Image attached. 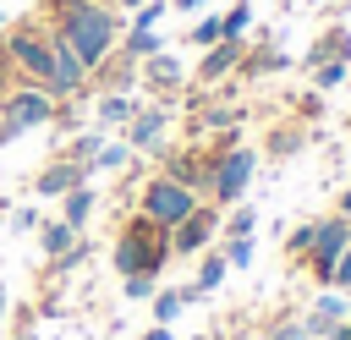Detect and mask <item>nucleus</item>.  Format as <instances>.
Returning a JSON list of instances; mask_svg holds the SVG:
<instances>
[{"label": "nucleus", "instance_id": "nucleus-3", "mask_svg": "<svg viewBox=\"0 0 351 340\" xmlns=\"http://www.w3.org/2000/svg\"><path fill=\"white\" fill-rule=\"evenodd\" d=\"M0 49H5L16 82H38V88L55 82V38L38 16H11L0 33Z\"/></svg>", "mask_w": 351, "mask_h": 340}, {"label": "nucleus", "instance_id": "nucleus-44", "mask_svg": "<svg viewBox=\"0 0 351 340\" xmlns=\"http://www.w3.org/2000/svg\"><path fill=\"white\" fill-rule=\"evenodd\" d=\"M110 5H115V11H126V16H132V11H137V5H143V0H110Z\"/></svg>", "mask_w": 351, "mask_h": 340}, {"label": "nucleus", "instance_id": "nucleus-38", "mask_svg": "<svg viewBox=\"0 0 351 340\" xmlns=\"http://www.w3.org/2000/svg\"><path fill=\"white\" fill-rule=\"evenodd\" d=\"M335 291H351V247L340 252V263H335V280H329Z\"/></svg>", "mask_w": 351, "mask_h": 340}, {"label": "nucleus", "instance_id": "nucleus-17", "mask_svg": "<svg viewBox=\"0 0 351 340\" xmlns=\"http://www.w3.org/2000/svg\"><path fill=\"white\" fill-rule=\"evenodd\" d=\"M346 318H351V307H346V296L324 285V291L313 296V307L302 313V329H307V340H324V335H329L335 324H346Z\"/></svg>", "mask_w": 351, "mask_h": 340}, {"label": "nucleus", "instance_id": "nucleus-13", "mask_svg": "<svg viewBox=\"0 0 351 340\" xmlns=\"http://www.w3.org/2000/svg\"><path fill=\"white\" fill-rule=\"evenodd\" d=\"M241 55H247V38H219V44H208V49H197V71H192V88H219L225 77H236Z\"/></svg>", "mask_w": 351, "mask_h": 340}, {"label": "nucleus", "instance_id": "nucleus-8", "mask_svg": "<svg viewBox=\"0 0 351 340\" xmlns=\"http://www.w3.org/2000/svg\"><path fill=\"white\" fill-rule=\"evenodd\" d=\"M55 93L49 88H38V82H11V93L0 99V121L22 137V132H38V126H49L55 121Z\"/></svg>", "mask_w": 351, "mask_h": 340}, {"label": "nucleus", "instance_id": "nucleus-14", "mask_svg": "<svg viewBox=\"0 0 351 340\" xmlns=\"http://www.w3.org/2000/svg\"><path fill=\"white\" fill-rule=\"evenodd\" d=\"M137 71H143V60L110 49V55L88 71V93H132V88H137Z\"/></svg>", "mask_w": 351, "mask_h": 340}, {"label": "nucleus", "instance_id": "nucleus-40", "mask_svg": "<svg viewBox=\"0 0 351 340\" xmlns=\"http://www.w3.org/2000/svg\"><path fill=\"white\" fill-rule=\"evenodd\" d=\"M5 329H11V296H5V285H0V340H5Z\"/></svg>", "mask_w": 351, "mask_h": 340}, {"label": "nucleus", "instance_id": "nucleus-29", "mask_svg": "<svg viewBox=\"0 0 351 340\" xmlns=\"http://www.w3.org/2000/svg\"><path fill=\"white\" fill-rule=\"evenodd\" d=\"M280 247H285V263H307V247H313V219H307V225H296L291 236L280 230Z\"/></svg>", "mask_w": 351, "mask_h": 340}, {"label": "nucleus", "instance_id": "nucleus-46", "mask_svg": "<svg viewBox=\"0 0 351 340\" xmlns=\"http://www.w3.org/2000/svg\"><path fill=\"white\" fill-rule=\"evenodd\" d=\"M5 143H16V132H11L5 121H0V148H5Z\"/></svg>", "mask_w": 351, "mask_h": 340}, {"label": "nucleus", "instance_id": "nucleus-30", "mask_svg": "<svg viewBox=\"0 0 351 340\" xmlns=\"http://www.w3.org/2000/svg\"><path fill=\"white\" fill-rule=\"evenodd\" d=\"M225 33H219V16H197L192 27H186V44L192 49H208V44H219Z\"/></svg>", "mask_w": 351, "mask_h": 340}, {"label": "nucleus", "instance_id": "nucleus-50", "mask_svg": "<svg viewBox=\"0 0 351 340\" xmlns=\"http://www.w3.org/2000/svg\"><path fill=\"white\" fill-rule=\"evenodd\" d=\"M104 5H110V0H104Z\"/></svg>", "mask_w": 351, "mask_h": 340}, {"label": "nucleus", "instance_id": "nucleus-45", "mask_svg": "<svg viewBox=\"0 0 351 340\" xmlns=\"http://www.w3.org/2000/svg\"><path fill=\"white\" fill-rule=\"evenodd\" d=\"M340 11H351V0H329V16H340Z\"/></svg>", "mask_w": 351, "mask_h": 340}, {"label": "nucleus", "instance_id": "nucleus-6", "mask_svg": "<svg viewBox=\"0 0 351 340\" xmlns=\"http://www.w3.org/2000/svg\"><path fill=\"white\" fill-rule=\"evenodd\" d=\"M192 93V110H186V126L192 137H219V132H241L247 126V104L230 99V93H214V88H186Z\"/></svg>", "mask_w": 351, "mask_h": 340}, {"label": "nucleus", "instance_id": "nucleus-16", "mask_svg": "<svg viewBox=\"0 0 351 340\" xmlns=\"http://www.w3.org/2000/svg\"><path fill=\"white\" fill-rule=\"evenodd\" d=\"M313 137H318V126H307V121H274V126H269V137H263V154H258V159L285 165V159H296Z\"/></svg>", "mask_w": 351, "mask_h": 340}, {"label": "nucleus", "instance_id": "nucleus-35", "mask_svg": "<svg viewBox=\"0 0 351 340\" xmlns=\"http://www.w3.org/2000/svg\"><path fill=\"white\" fill-rule=\"evenodd\" d=\"M346 71H351L346 60H329V66H313V88H318V93H329V88H340V82H346Z\"/></svg>", "mask_w": 351, "mask_h": 340}, {"label": "nucleus", "instance_id": "nucleus-7", "mask_svg": "<svg viewBox=\"0 0 351 340\" xmlns=\"http://www.w3.org/2000/svg\"><path fill=\"white\" fill-rule=\"evenodd\" d=\"M214 159H219V143H208V148H197V143H165L154 170H159V175H170V181H181L186 192L208 197V175H214Z\"/></svg>", "mask_w": 351, "mask_h": 340}, {"label": "nucleus", "instance_id": "nucleus-48", "mask_svg": "<svg viewBox=\"0 0 351 340\" xmlns=\"http://www.w3.org/2000/svg\"><path fill=\"white\" fill-rule=\"evenodd\" d=\"M5 22H11V16H5V11H0V33H5Z\"/></svg>", "mask_w": 351, "mask_h": 340}, {"label": "nucleus", "instance_id": "nucleus-11", "mask_svg": "<svg viewBox=\"0 0 351 340\" xmlns=\"http://www.w3.org/2000/svg\"><path fill=\"white\" fill-rule=\"evenodd\" d=\"M137 82H143V88H148L159 104H170L176 93H186V88H192V71H186V60H181V55L159 49V55H148V60H143Z\"/></svg>", "mask_w": 351, "mask_h": 340}, {"label": "nucleus", "instance_id": "nucleus-27", "mask_svg": "<svg viewBox=\"0 0 351 340\" xmlns=\"http://www.w3.org/2000/svg\"><path fill=\"white\" fill-rule=\"evenodd\" d=\"M99 148H104V132L93 126V132H71V137H66V143H60L55 154H66V159H77V165H88V159H93Z\"/></svg>", "mask_w": 351, "mask_h": 340}, {"label": "nucleus", "instance_id": "nucleus-31", "mask_svg": "<svg viewBox=\"0 0 351 340\" xmlns=\"http://www.w3.org/2000/svg\"><path fill=\"white\" fill-rule=\"evenodd\" d=\"M49 126H55V132H66V137H71V132H82V99H60Z\"/></svg>", "mask_w": 351, "mask_h": 340}, {"label": "nucleus", "instance_id": "nucleus-9", "mask_svg": "<svg viewBox=\"0 0 351 340\" xmlns=\"http://www.w3.org/2000/svg\"><path fill=\"white\" fill-rule=\"evenodd\" d=\"M351 247V219L346 214H329V219H313V247H307V274L318 280V285H329L335 280V263H340V252Z\"/></svg>", "mask_w": 351, "mask_h": 340}, {"label": "nucleus", "instance_id": "nucleus-32", "mask_svg": "<svg viewBox=\"0 0 351 340\" xmlns=\"http://www.w3.org/2000/svg\"><path fill=\"white\" fill-rule=\"evenodd\" d=\"M291 110H296V121L318 126V115H324V93H318V88H307V93H296V99H291Z\"/></svg>", "mask_w": 351, "mask_h": 340}, {"label": "nucleus", "instance_id": "nucleus-12", "mask_svg": "<svg viewBox=\"0 0 351 340\" xmlns=\"http://www.w3.org/2000/svg\"><path fill=\"white\" fill-rule=\"evenodd\" d=\"M121 132H126V148H132V154H154V159H159L165 132H170V104H159V99H154V104H137V115H132Z\"/></svg>", "mask_w": 351, "mask_h": 340}, {"label": "nucleus", "instance_id": "nucleus-41", "mask_svg": "<svg viewBox=\"0 0 351 340\" xmlns=\"http://www.w3.org/2000/svg\"><path fill=\"white\" fill-rule=\"evenodd\" d=\"M143 340H176V335H170V324H148V329H143Z\"/></svg>", "mask_w": 351, "mask_h": 340}, {"label": "nucleus", "instance_id": "nucleus-39", "mask_svg": "<svg viewBox=\"0 0 351 340\" xmlns=\"http://www.w3.org/2000/svg\"><path fill=\"white\" fill-rule=\"evenodd\" d=\"M11 82H16V71H11V60H5V49H0V99L11 93Z\"/></svg>", "mask_w": 351, "mask_h": 340}, {"label": "nucleus", "instance_id": "nucleus-10", "mask_svg": "<svg viewBox=\"0 0 351 340\" xmlns=\"http://www.w3.org/2000/svg\"><path fill=\"white\" fill-rule=\"evenodd\" d=\"M219 225H225V208L219 203H197L176 230H170V258H197L219 241Z\"/></svg>", "mask_w": 351, "mask_h": 340}, {"label": "nucleus", "instance_id": "nucleus-1", "mask_svg": "<svg viewBox=\"0 0 351 340\" xmlns=\"http://www.w3.org/2000/svg\"><path fill=\"white\" fill-rule=\"evenodd\" d=\"M33 16H38L55 38H66L88 71H93V66L121 44V33H126V11H115V5H104V0H38Z\"/></svg>", "mask_w": 351, "mask_h": 340}, {"label": "nucleus", "instance_id": "nucleus-43", "mask_svg": "<svg viewBox=\"0 0 351 340\" xmlns=\"http://www.w3.org/2000/svg\"><path fill=\"white\" fill-rule=\"evenodd\" d=\"M203 0H170V11H197Z\"/></svg>", "mask_w": 351, "mask_h": 340}, {"label": "nucleus", "instance_id": "nucleus-19", "mask_svg": "<svg viewBox=\"0 0 351 340\" xmlns=\"http://www.w3.org/2000/svg\"><path fill=\"white\" fill-rule=\"evenodd\" d=\"M329 60H346V66H351V27H346V22H329V27L313 38L307 71H313V66H329Z\"/></svg>", "mask_w": 351, "mask_h": 340}, {"label": "nucleus", "instance_id": "nucleus-42", "mask_svg": "<svg viewBox=\"0 0 351 340\" xmlns=\"http://www.w3.org/2000/svg\"><path fill=\"white\" fill-rule=\"evenodd\" d=\"M335 214H346V219H351V186L340 192V203H335Z\"/></svg>", "mask_w": 351, "mask_h": 340}, {"label": "nucleus", "instance_id": "nucleus-37", "mask_svg": "<svg viewBox=\"0 0 351 340\" xmlns=\"http://www.w3.org/2000/svg\"><path fill=\"white\" fill-rule=\"evenodd\" d=\"M263 340H307V329H302V318H274L263 329Z\"/></svg>", "mask_w": 351, "mask_h": 340}, {"label": "nucleus", "instance_id": "nucleus-24", "mask_svg": "<svg viewBox=\"0 0 351 340\" xmlns=\"http://www.w3.org/2000/svg\"><path fill=\"white\" fill-rule=\"evenodd\" d=\"M33 236H38L44 258H60V252H71V247H77V236H82V230H77V225H66V219L55 214V219H44V225H38Z\"/></svg>", "mask_w": 351, "mask_h": 340}, {"label": "nucleus", "instance_id": "nucleus-2", "mask_svg": "<svg viewBox=\"0 0 351 340\" xmlns=\"http://www.w3.org/2000/svg\"><path fill=\"white\" fill-rule=\"evenodd\" d=\"M110 263H115L121 280H132V274H154V280H159L165 263H170V230H159L154 219H143V214L132 208V219L115 230Z\"/></svg>", "mask_w": 351, "mask_h": 340}, {"label": "nucleus", "instance_id": "nucleus-5", "mask_svg": "<svg viewBox=\"0 0 351 340\" xmlns=\"http://www.w3.org/2000/svg\"><path fill=\"white\" fill-rule=\"evenodd\" d=\"M197 203H208V197L186 192L181 181L159 175V170H154V175H148V181L137 186V214H143V219H154L159 230H176V225H181V219H186V214H192Z\"/></svg>", "mask_w": 351, "mask_h": 340}, {"label": "nucleus", "instance_id": "nucleus-28", "mask_svg": "<svg viewBox=\"0 0 351 340\" xmlns=\"http://www.w3.org/2000/svg\"><path fill=\"white\" fill-rule=\"evenodd\" d=\"M247 27H252V5L247 0H236L230 11H219V33L225 38H247Z\"/></svg>", "mask_w": 351, "mask_h": 340}, {"label": "nucleus", "instance_id": "nucleus-15", "mask_svg": "<svg viewBox=\"0 0 351 340\" xmlns=\"http://www.w3.org/2000/svg\"><path fill=\"white\" fill-rule=\"evenodd\" d=\"M88 181V165H77V159H66V154H49L44 159V170L33 175V197H66L71 186H82Z\"/></svg>", "mask_w": 351, "mask_h": 340}, {"label": "nucleus", "instance_id": "nucleus-21", "mask_svg": "<svg viewBox=\"0 0 351 340\" xmlns=\"http://www.w3.org/2000/svg\"><path fill=\"white\" fill-rule=\"evenodd\" d=\"M99 104H93V121H99V132H110V126H126L132 115H137V99L132 93H93Z\"/></svg>", "mask_w": 351, "mask_h": 340}, {"label": "nucleus", "instance_id": "nucleus-22", "mask_svg": "<svg viewBox=\"0 0 351 340\" xmlns=\"http://www.w3.org/2000/svg\"><path fill=\"white\" fill-rule=\"evenodd\" d=\"M225 274H230V263H225V252L219 247H208V252H197V274L186 280L197 296H208V291H219L225 285Z\"/></svg>", "mask_w": 351, "mask_h": 340}, {"label": "nucleus", "instance_id": "nucleus-20", "mask_svg": "<svg viewBox=\"0 0 351 340\" xmlns=\"http://www.w3.org/2000/svg\"><path fill=\"white\" fill-rule=\"evenodd\" d=\"M148 302H154V324H176V318H181L186 307H197L203 296H197L192 285H159Z\"/></svg>", "mask_w": 351, "mask_h": 340}, {"label": "nucleus", "instance_id": "nucleus-33", "mask_svg": "<svg viewBox=\"0 0 351 340\" xmlns=\"http://www.w3.org/2000/svg\"><path fill=\"white\" fill-rule=\"evenodd\" d=\"M5 219H11V236H33V230L44 225L33 203H11V214H5Z\"/></svg>", "mask_w": 351, "mask_h": 340}, {"label": "nucleus", "instance_id": "nucleus-23", "mask_svg": "<svg viewBox=\"0 0 351 340\" xmlns=\"http://www.w3.org/2000/svg\"><path fill=\"white\" fill-rule=\"evenodd\" d=\"M93 208H99V192H93V181H82V186H71V192L60 197V219H66V225H77V230L93 219Z\"/></svg>", "mask_w": 351, "mask_h": 340}, {"label": "nucleus", "instance_id": "nucleus-26", "mask_svg": "<svg viewBox=\"0 0 351 340\" xmlns=\"http://www.w3.org/2000/svg\"><path fill=\"white\" fill-rule=\"evenodd\" d=\"M126 165H132V148H126V143H104V148L88 159V181H93V175H115V170H126Z\"/></svg>", "mask_w": 351, "mask_h": 340}, {"label": "nucleus", "instance_id": "nucleus-36", "mask_svg": "<svg viewBox=\"0 0 351 340\" xmlns=\"http://www.w3.org/2000/svg\"><path fill=\"white\" fill-rule=\"evenodd\" d=\"M154 291H159L154 274H132V280H121V296H126V302H148Z\"/></svg>", "mask_w": 351, "mask_h": 340}, {"label": "nucleus", "instance_id": "nucleus-25", "mask_svg": "<svg viewBox=\"0 0 351 340\" xmlns=\"http://www.w3.org/2000/svg\"><path fill=\"white\" fill-rule=\"evenodd\" d=\"M121 55H132V60H148V55H159L165 44H159V27H137V22H126V33H121V44H115Z\"/></svg>", "mask_w": 351, "mask_h": 340}, {"label": "nucleus", "instance_id": "nucleus-47", "mask_svg": "<svg viewBox=\"0 0 351 340\" xmlns=\"http://www.w3.org/2000/svg\"><path fill=\"white\" fill-rule=\"evenodd\" d=\"M5 340H33V329H5Z\"/></svg>", "mask_w": 351, "mask_h": 340}, {"label": "nucleus", "instance_id": "nucleus-34", "mask_svg": "<svg viewBox=\"0 0 351 340\" xmlns=\"http://www.w3.org/2000/svg\"><path fill=\"white\" fill-rule=\"evenodd\" d=\"M252 225H258L252 203H236V208H230V219L219 225V236H252Z\"/></svg>", "mask_w": 351, "mask_h": 340}, {"label": "nucleus", "instance_id": "nucleus-18", "mask_svg": "<svg viewBox=\"0 0 351 340\" xmlns=\"http://www.w3.org/2000/svg\"><path fill=\"white\" fill-rule=\"evenodd\" d=\"M285 66H291V55L280 49V38H274V44H247L236 77H241V82H258V77H274V71H285Z\"/></svg>", "mask_w": 351, "mask_h": 340}, {"label": "nucleus", "instance_id": "nucleus-49", "mask_svg": "<svg viewBox=\"0 0 351 340\" xmlns=\"http://www.w3.org/2000/svg\"><path fill=\"white\" fill-rule=\"evenodd\" d=\"M247 5H252V0H247Z\"/></svg>", "mask_w": 351, "mask_h": 340}, {"label": "nucleus", "instance_id": "nucleus-4", "mask_svg": "<svg viewBox=\"0 0 351 340\" xmlns=\"http://www.w3.org/2000/svg\"><path fill=\"white\" fill-rule=\"evenodd\" d=\"M219 143V159H214V175H208V203H219V208H236L241 203V192L252 186V175H258V148H247L241 143V132H219L214 137Z\"/></svg>", "mask_w": 351, "mask_h": 340}]
</instances>
